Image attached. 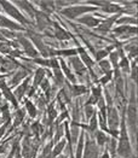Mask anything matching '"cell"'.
I'll return each instance as SVG.
<instances>
[{
	"label": "cell",
	"instance_id": "1f68e13d",
	"mask_svg": "<svg viewBox=\"0 0 138 158\" xmlns=\"http://www.w3.org/2000/svg\"><path fill=\"white\" fill-rule=\"evenodd\" d=\"M83 148H84V134H81L79 136V144H78V148H76V158H81Z\"/></svg>",
	"mask_w": 138,
	"mask_h": 158
},
{
	"label": "cell",
	"instance_id": "74e56055",
	"mask_svg": "<svg viewBox=\"0 0 138 158\" xmlns=\"http://www.w3.org/2000/svg\"><path fill=\"white\" fill-rule=\"evenodd\" d=\"M116 89H118V93L120 95H124V82L121 79L116 80Z\"/></svg>",
	"mask_w": 138,
	"mask_h": 158
},
{
	"label": "cell",
	"instance_id": "f907efd6",
	"mask_svg": "<svg viewBox=\"0 0 138 158\" xmlns=\"http://www.w3.org/2000/svg\"><path fill=\"white\" fill-rule=\"evenodd\" d=\"M132 80L133 81L137 80V66H136V64H133V66H132Z\"/></svg>",
	"mask_w": 138,
	"mask_h": 158
},
{
	"label": "cell",
	"instance_id": "d6a6232c",
	"mask_svg": "<svg viewBox=\"0 0 138 158\" xmlns=\"http://www.w3.org/2000/svg\"><path fill=\"white\" fill-rule=\"evenodd\" d=\"M52 144H47L44 148V153H42V158H52Z\"/></svg>",
	"mask_w": 138,
	"mask_h": 158
},
{
	"label": "cell",
	"instance_id": "91938a15",
	"mask_svg": "<svg viewBox=\"0 0 138 158\" xmlns=\"http://www.w3.org/2000/svg\"><path fill=\"white\" fill-rule=\"evenodd\" d=\"M4 60H5V59H2V58H1V57H0V63H2V62H4Z\"/></svg>",
	"mask_w": 138,
	"mask_h": 158
},
{
	"label": "cell",
	"instance_id": "7402d4cb",
	"mask_svg": "<svg viewBox=\"0 0 138 158\" xmlns=\"http://www.w3.org/2000/svg\"><path fill=\"white\" fill-rule=\"evenodd\" d=\"M39 5H40V7H41L42 10L47 13L52 12L54 11V7H55V5H54L52 1H40Z\"/></svg>",
	"mask_w": 138,
	"mask_h": 158
},
{
	"label": "cell",
	"instance_id": "6f0895ef",
	"mask_svg": "<svg viewBox=\"0 0 138 158\" xmlns=\"http://www.w3.org/2000/svg\"><path fill=\"white\" fill-rule=\"evenodd\" d=\"M2 152H5V146H0V153H2Z\"/></svg>",
	"mask_w": 138,
	"mask_h": 158
},
{
	"label": "cell",
	"instance_id": "5b68a950",
	"mask_svg": "<svg viewBox=\"0 0 138 158\" xmlns=\"http://www.w3.org/2000/svg\"><path fill=\"white\" fill-rule=\"evenodd\" d=\"M127 119H128V124L131 127V129L133 133H136V128H137V107L136 104L131 103L127 109Z\"/></svg>",
	"mask_w": 138,
	"mask_h": 158
},
{
	"label": "cell",
	"instance_id": "8fae6325",
	"mask_svg": "<svg viewBox=\"0 0 138 158\" xmlns=\"http://www.w3.org/2000/svg\"><path fill=\"white\" fill-rule=\"evenodd\" d=\"M0 27H5V28L12 29V30H23V28L21 26L16 24L12 21L7 19L6 17H4V16H1V15H0Z\"/></svg>",
	"mask_w": 138,
	"mask_h": 158
},
{
	"label": "cell",
	"instance_id": "2e32d148",
	"mask_svg": "<svg viewBox=\"0 0 138 158\" xmlns=\"http://www.w3.org/2000/svg\"><path fill=\"white\" fill-rule=\"evenodd\" d=\"M79 23L86 24L87 27H97L98 23H99V21L97 18H95V17H92V16H85V17L79 19Z\"/></svg>",
	"mask_w": 138,
	"mask_h": 158
},
{
	"label": "cell",
	"instance_id": "d6986e66",
	"mask_svg": "<svg viewBox=\"0 0 138 158\" xmlns=\"http://www.w3.org/2000/svg\"><path fill=\"white\" fill-rule=\"evenodd\" d=\"M28 74H29V71H26V70H24V71H18V73H16V74H15V76L11 79V86L17 85L21 80L24 79Z\"/></svg>",
	"mask_w": 138,
	"mask_h": 158
},
{
	"label": "cell",
	"instance_id": "6da1fadb",
	"mask_svg": "<svg viewBox=\"0 0 138 158\" xmlns=\"http://www.w3.org/2000/svg\"><path fill=\"white\" fill-rule=\"evenodd\" d=\"M118 153L124 158H128L131 156V146H130V141H128V138H127V133H126L124 122H123V128H121L120 143L118 146Z\"/></svg>",
	"mask_w": 138,
	"mask_h": 158
},
{
	"label": "cell",
	"instance_id": "603a6c76",
	"mask_svg": "<svg viewBox=\"0 0 138 158\" xmlns=\"http://www.w3.org/2000/svg\"><path fill=\"white\" fill-rule=\"evenodd\" d=\"M17 4H18L21 7H23L30 16H34L35 11H34V9H33V6H32L30 2H28V1H17Z\"/></svg>",
	"mask_w": 138,
	"mask_h": 158
},
{
	"label": "cell",
	"instance_id": "7a4b0ae2",
	"mask_svg": "<svg viewBox=\"0 0 138 158\" xmlns=\"http://www.w3.org/2000/svg\"><path fill=\"white\" fill-rule=\"evenodd\" d=\"M96 10V7H93V6H71V7H67V9H64L62 13L66 16V17H68L70 19H74V18H76L78 16H80V15H83V13H86V12H92V11H95Z\"/></svg>",
	"mask_w": 138,
	"mask_h": 158
},
{
	"label": "cell",
	"instance_id": "816d5d0a",
	"mask_svg": "<svg viewBox=\"0 0 138 158\" xmlns=\"http://www.w3.org/2000/svg\"><path fill=\"white\" fill-rule=\"evenodd\" d=\"M9 122H10V121H9ZM9 122H6L4 126H1V127H0V138L4 135V133H5L6 128H7V126H9Z\"/></svg>",
	"mask_w": 138,
	"mask_h": 158
},
{
	"label": "cell",
	"instance_id": "9c48e42d",
	"mask_svg": "<svg viewBox=\"0 0 138 158\" xmlns=\"http://www.w3.org/2000/svg\"><path fill=\"white\" fill-rule=\"evenodd\" d=\"M0 89H2V92H4V94H5L6 99H7V100H10V102H11V104H12L15 107H17V106H18V103H17L16 97L14 95V93L10 91V88L7 87V85H6V82H5L4 80H1V81H0Z\"/></svg>",
	"mask_w": 138,
	"mask_h": 158
},
{
	"label": "cell",
	"instance_id": "f35d334b",
	"mask_svg": "<svg viewBox=\"0 0 138 158\" xmlns=\"http://www.w3.org/2000/svg\"><path fill=\"white\" fill-rule=\"evenodd\" d=\"M40 86H41V88L45 91L46 95H47V98H49V94H50V83H49V81H47V80H42V82L40 83Z\"/></svg>",
	"mask_w": 138,
	"mask_h": 158
},
{
	"label": "cell",
	"instance_id": "d590c367",
	"mask_svg": "<svg viewBox=\"0 0 138 158\" xmlns=\"http://www.w3.org/2000/svg\"><path fill=\"white\" fill-rule=\"evenodd\" d=\"M0 111L2 112V117H4V121L5 122H7V121H10V112H9V109H7V106H2L1 109H0Z\"/></svg>",
	"mask_w": 138,
	"mask_h": 158
},
{
	"label": "cell",
	"instance_id": "ffe728a7",
	"mask_svg": "<svg viewBox=\"0 0 138 158\" xmlns=\"http://www.w3.org/2000/svg\"><path fill=\"white\" fill-rule=\"evenodd\" d=\"M44 76H45V70L44 69H38L37 70V73H35V77H34V87L33 88H35L38 85H40L42 82V80H44Z\"/></svg>",
	"mask_w": 138,
	"mask_h": 158
},
{
	"label": "cell",
	"instance_id": "f1b7e54d",
	"mask_svg": "<svg viewBox=\"0 0 138 158\" xmlns=\"http://www.w3.org/2000/svg\"><path fill=\"white\" fill-rule=\"evenodd\" d=\"M23 118H24V110H23V109H19V110L16 112L14 127H17L18 124H21V122H22V119Z\"/></svg>",
	"mask_w": 138,
	"mask_h": 158
},
{
	"label": "cell",
	"instance_id": "3957f363",
	"mask_svg": "<svg viewBox=\"0 0 138 158\" xmlns=\"http://www.w3.org/2000/svg\"><path fill=\"white\" fill-rule=\"evenodd\" d=\"M0 4H1V6L4 7V10L9 13L10 16H12L15 19H17L18 22L24 23V24H26V23H29V21H27V18L17 10L11 2H9V1H4V0H2V1H0Z\"/></svg>",
	"mask_w": 138,
	"mask_h": 158
},
{
	"label": "cell",
	"instance_id": "52a82bcc",
	"mask_svg": "<svg viewBox=\"0 0 138 158\" xmlns=\"http://www.w3.org/2000/svg\"><path fill=\"white\" fill-rule=\"evenodd\" d=\"M84 158H98V147L92 139H88L86 143Z\"/></svg>",
	"mask_w": 138,
	"mask_h": 158
},
{
	"label": "cell",
	"instance_id": "5bb4252c",
	"mask_svg": "<svg viewBox=\"0 0 138 158\" xmlns=\"http://www.w3.org/2000/svg\"><path fill=\"white\" fill-rule=\"evenodd\" d=\"M37 15V19H38V27H39V29H44L45 27H47L50 23H51V21L47 18V15L46 13H42V12H35Z\"/></svg>",
	"mask_w": 138,
	"mask_h": 158
},
{
	"label": "cell",
	"instance_id": "ba28073f",
	"mask_svg": "<svg viewBox=\"0 0 138 158\" xmlns=\"http://www.w3.org/2000/svg\"><path fill=\"white\" fill-rule=\"evenodd\" d=\"M18 41H19V44L24 47V51L27 53L29 57H32V58H37V56H38V52H37V50L33 47V45H32V42L30 41H28L24 36H22V35H19L18 36Z\"/></svg>",
	"mask_w": 138,
	"mask_h": 158
},
{
	"label": "cell",
	"instance_id": "60d3db41",
	"mask_svg": "<svg viewBox=\"0 0 138 158\" xmlns=\"http://www.w3.org/2000/svg\"><path fill=\"white\" fill-rule=\"evenodd\" d=\"M118 24H125V23H136V19L135 18H128V17H123L120 18L118 22Z\"/></svg>",
	"mask_w": 138,
	"mask_h": 158
},
{
	"label": "cell",
	"instance_id": "b9f144b4",
	"mask_svg": "<svg viewBox=\"0 0 138 158\" xmlns=\"http://www.w3.org/2000/svg\"><path fill=\"white\" fill-rule=\"evenodd\" d=\"M85 112H86V118H91V117L95 115V114H93V107L91 105H86Z\"/></svg>",
	"mask_w": 138,
	"mask_h": 158
},
{
	"label": "cell",
	"instance_id": "681fc988",
	"mask_svg": "<svg viewBox=\"0 0 138 158\" xmlns=\"http://www.w3.org/2000/svg\"><path fill=\"white\" fill-rule=\"evenodd\" d=\"M118 56H119V52H113L110 54V60L113 62L114 66L116 65V63H118Z\"/></svg>",
	"mask_w": 138,
	"mask_h": 158
},
{
	"label": "cell",
	"instance_id": "f5cc1de1",
	"mask_svg": "<svg viewBox=\"0 0 138 158\" xmlns=\"http://www.w3.org/2000/svg\"><path fill=\"white\" fill-rule=\"evenodd\" d=\"M50 66H52L54 69H57V68H58V62H57V59L52 58V59L50 60Z\"/></svg>",
	"mask_w": 138,
	"mask_h": 158
},
{
	"label": "cell",
	"instance_id": "44dd1931",
	"mask_svg": "<svg viewBox=\"0 0 138 158\" xmlns=\"http://www.w3.org/2000/svg\"><path fill=\"white\" fill-rule=\"evenodd\" d=\"M78 51L81 53V59L84 60V63L88 66V68H92L95 63H93V62H92V59H91V58H90V57H88V56L85 53V50H84V48H81V47H79V48H78Z\"/></svg>",
	"mask_w": 138,
	"mask_h": 158
},
{
	"label": "cell",
	"instance_id": "bcb514c9",
	"mask_svg": "<svg viewBox=\"0 0 138 158\" xmlns=\"http://www.w3.org/2000/svg\"><path fill=\"white\" fill-rule=\"evenodd\" d=\"M110 79H111V71H107V75L101 79V82H102L103 85H106V83H108V82L110 81Z\"/></svg>",
	"mask_w": 138,
	"mask_h": 158
},
{
	"label": "cell",
	"instance_id": "7dc6e473",
	"mask_svg": "<svg viewBox=\"0 0 138 158\" xmlns=\"http://www.w3.org/2000/svg\"><path fill=\"white\" fill-rule=\"evenodd\" d=\"M34 62H35V63H38V64H42V65L50 66V60H46V59H40V58H35V59H34Z\"/></svg>",
	"mask_w": 138,
	"mask_h": 158
},
{
	"label": "cell",
	"instance_id": "4dcf8cb0",
	"mask_svg": "<svg viewBox=\"0 0 138 158\" xmlns=\"http://www.w3.org/2000/svg\"><path fill=\"white\" fill-rule=\"evenodd\" d=\"M61 65H62V69H63L64 74L67 75V77H68L69 81H71V82H75V77H74V75L70 73V70H69L68 68H67L66 63H64V60H61Z\"/></svg>",
	"mask_w": 138,
	"mask_h": 158
},
{
	"label": "cell",
	"instance_id": "7bdbcfd3",
	"mask_svg": "<svg viewBox=\"0 0 138 158\" xmlns=\"http://www.w3.org/2000/svg\"><path fill=\"white\" fill-rule=\"evenodd\" d=\"M101 91H102V89H101L99 87H93V88H92V94H93L92 97H93L95 99H97V100L101 99V93H102Z\"/></svg>",
	"mask_w": 138,
	"mask_h": 158
},
{
	"label": "cell",
	"instance_id": "94428289",
	"mask_svg": "<svg viewBox=\"0 0 138 158\" xmlns=\"http://www.w3.org/2000/svg\"><path fill=\"white\" fill-rule=\"evenodd\" d=\"M61 158H66V157H64V156H62V157H61Z\"/></svg>",
	"mask_w": 138,
	"mask_h": 158
},
{
	"label": "cell",
	"instance_id": "7c38bea8",
	"mask_svg": "<svg viewBox=\"0 0 138 158\" xmlns=\"http://www.w3.org/2000/svg\"><path fill=\"white\" fill-rule=\"evenodd\" d=\"M70 63H71V65L74 66V69L76 70V73H78L79 75H83L84 73H85L86 68H85L83 62H81L76 56H74V57L70 58Z\"/></svg>",
	"mask_w": 138,
	"mask_h": 158
},
{
	"label": "cell",
	"instance_id": "4fadbf2b",
	"mask_svg": "<svg viewBox=\"0 0 138 158\" xmlns=\"http://www.w3.org/2000/svg\"><path fill=\"white\" fill-rule=\"evenodd\" d=\"M55 28H56V38L61 41H64V40H69L70 39V35L68 34V31L66 29H63L62 27L59 26L58 23H55Z\"/></svg>",
	"mask_w": 138,
	"mask_h": 158
},
{
	"label": "cell",
	"instance_id": "836d02e7",
	"mask_svg": "<svg viewBox=\"0 0 138 158\" xmlns=\"http://www.w3.org/2000/svg\"><path fill=\"white\" fill-rule=\"evenodd\" d=\"M87 92L86 87L85 86H74L73 87V94L74 95H81V94H85Z\"/></svg>",
	"mask_w": 138,
	"mask_h": 158
},
{
	"label": "cell",
	"instance_id": "f6af8a7d",
	"mask_svg": "<svg viewBox=\"0 0 138 158\" xmlns=\"http://www.w3.org/2000/svg\"><path fill=\"white\" fill-rule=\"evenodd\" d=\"M63 128H64V126H59V127H58V129H57V133H56V135H55V140H56V141H58V140L61 139V136H62V134H63Z\"/></svg>",
	"mask_w": 138,
	"mask_h": 158
},
{
	"label": "cell",
	"instance_id": "277c9868",
	"mask_svg": "<svg viewBox=\"0 0 138 158\" xmlns=\"http://www.w3.org/2000/svg\"><path fill=\"white\" fill-rule=\"evenodd\" d=\"M108 121H109V132L113 135H118L119 132L116 131L118 126H119V115H118V111L114 109V107H109V111H108Z\"/></svg>",
	"mask_w": 138,
	"mask_h": 158
},
{
	"label": "cell",
	"instance_id": "e575fe53",
	"mask_svg": "<svg viewBox=\"0 0 138 158\" xmlns=\"http://www.w3.org/2000/svg\"><path fill=\"white\" fill-rule=\"evenodd\" d=\"M107 54H108V50H101V51H98V52H95L96 60L101 62V60H102L104 57H107Z\"/></svg>",
	"mask_w": 138,
	"mask_h": 158
},
{
	"label": "cell",
	"instance_id": "ab89813d",
	"mask_svg": "<svg viewBox=\"0 0 138 158\" xmlns=\"http://www.w3.org/2000/svg\"><path fill=\"white\" fill-rule=\"evenodd\" d=\"M99 66H101V69L103 70V71H110V64H109V62H107V60H101L99 62Z\"/></svg>",
	"mask_w": 138,
	"mask_h": 158
},
{
	"label": "cell",
	"instance_id": "30bf717a",
	"mask_svg": "<svg viewBox=\"0 0 138 158\" xmlns=\"http://www.w3.org/2000/svg\"><path fill=\"white\" fill-rule=\"evenodd\" d=\"M119 16V13L116 15V16H113L110 18H108V19H106L101 26L97 28V31H99V33H107V31H109V29L111 28L113 26V23L116 21V17Z\"/></svg>",
	"mask_w": 138,
	"mask_h": 158
},
{
	"label": "cell",
	"instance_id": "9a60e30c",
	"mask_svg": "<svg viewBox=\"0 0 138 158\" xmlns=\"http://www.w3.org/2000/svg\"><path fill=\"white\" fill-rule=\"evenodd\" d=\"M136 31H137V28L136 27H130V26H121V27H118V28H115V30H114V33L115 34H119V35H121V34H126V33H128V34H136Z\"/></svg>",
	"mask_w": 138,
	"mask_h": 158
},
{
	"label": "cell",
	"instance_id": "d4e9b609",
	"mask_svg": "<svg viewBox=\"0 0 138 158\" xmlns=\"http://www.w3.org/2000/svg\"><path fill=\"white\" fill-rule=\"evenodd\" d=\"M26 107H27L29 116L34 118V117L37 116V114H38V112H37V107L34 106V104H33L32 102H29V100H27V102H26Z\"/></svg>",
	"mask_w": 138,
	"mask_h": 158
},
{
	"label": "cell",
	"instance_id": "8d00e7d4",
	"mask_svg": "<svg viewBox=\"0 0 138 158\" xmlns=\"http://www.w3.org/2000/svg\"><path fill=\"white\" fill-rule=\"evenodd\" d=\"M88 129H90V132H95L97 129V118H96V115H93L92 117H91V121H90V127H88Z\"/></svg>",
	"mask_w": 138,
	"mask_h": 158
},
{
	"label": "cell",
	"instance_id": "be15d7a7",
	"mask_svg": "<svg viewBox=\"0 0 138 158\" xmlns=\"http://www.w3.org/2000/svg\"><path fill=\"white\" fill-rule=\"evenodd\" d=\"M0 124H1V121H0Z\"/></svg>",
	"mask_w": 138,
	"mask_h": 158
},
{
	"label": "cell",
	"instance_id": "db71d44e",
	"mask_svg": "<svg viewBox=\"0 0 138 158\" xmlns=\"http://www.w3.org/2000/svg\"><path fill=\"white\" fill-rule=\"evenodd\" d=\"M0 33H2L5 36H9V38H14V36H16L14 33H11V31H7V30H1Z\"/></svg>",
	"mask_w": 138,
	"mask_h": 158
},
{
	"label": "cell",
	"instance_id": "e7e4bbea",
	"mask_svg": "<svg viewBox=\"0 0 138 158\" xmlns=\"http://www.w3.org/2000/svg\"><path fill=\"white\" fill-rule=\"evenodd\" d=\"M0 114H1V111H0Z\"/></svg>",
	"mask_w": 138,
	"mask_h": 158
},
{
	"label": "cell",
	"instance_id": "6125c7cd",
	"mask_svg": "<svg viewBox=\"0 0 138 158\" xmlns=\"http://www.w3.org/2000/svg\"><path fill=\"white\" fill-rule=\"evenodd\" d=\"M70 158H74V157H73V156H70Z\"/></svg>",
	"mask_w": 138,
	"mask_h": 158
},
{
	"label": "cell",
	"instance_id": "f546056e",
	"mask_svg": "<svg viewBox=\"0 0 138 158\" xmlns=\"http://www.w3.org/2000/svg\"><path fill=\"white\" fill-rule=\"evenodd\" d=\"M66 145V141L64 140H62V141H59L57 145L55 146V148H54V151H52V157H57L61 152H62V150H63V147Z\"/></svg>",
	"mask_w": 138,
	"mask_h": 158
},
{
	"label": "cell",
	"instance_id": "cb8c5ba5",
	"mask_svg": "<svg viewBox=\"0 0 138 158\" xmlns=\"http://www.w3.org/2000/svg\"><path fill=\"white\" fill-rule=\"evenodd\" d=\"M78 123L73 122L71 123V136H70V141L71 143H76V138L79 136V129H78Z\"/></svg>",
	"mask_w": 138,
	"mask_h": 158
},
{
	"label": "cell",
	"instance_id": "ee69618b",
	"mask_svg": "<svg viewBox=\"0 0 138 158\" xmlns=\"http://www.w3.org/2000/svg\"><path fill=\"white\" fill-rule=\"evenodd\" d=\"M23 157L30 158V147L27 145V143L23 145Z\"/></svg>",
	"mask_w": 138,
	"mask_h": 158
},
{
	"label": "cell",
	"instance_id": "680465c9",
	"mask_svg": "<svg viewBox=\"0 0 138 158\" xmlns=\"http://www.w3.org/2000/svg\"><path fill=\"white\" fill-rule=\"evenodd\" d=\"M103 158H109V156H108V153H104V156H103Z\"/></svg>",
	"mask_w": 138,
	"mask_h": 158
},
{
	"label": "cell",
	"instance_id": "83f0119b",
	"mask_svg": "<svg viewBox=\"0 0 138 158\" xmlns=\"http://www.w3.org/2000/svg\"><path fill=\"white\" fill-rule=\"evenodd\" d=\"M96 139H97L98 145H101V146H103L104 144H107V141H108V138L106 136V134H104L103 132H97Z\"/></svg>",
	"mask_w": 138,
	"mask_h": 158
},
{
	"label": "cell",
	"instance_id": "ac0fdd59",
	"mask_svg": "<svg viewBox=\"0 0 138 158\" xmlns=\"http://www.w3.org/2000/svg\"><path fill=\"white\" fill-rule=\"evenodd\" d=\"M28 81H29V79L26 80V81H24L21 86H18V87H17V89L15 91V94H16V97H17V99H18V100H21V99H22V97L24 95V93L27 92Z\"/></svg>",
	"mask_w": 138,
	"mask_h": 158
},
{
	"label": "cell",
	"instance_id": "484cf974",
	"mask_svg": "<svg viewBox=\"0 0 138 158\" xmlns=\"http://www.w3.org/2000/svg\"><path fill=\"white\" fill-rule=\"evenodd\" d=\"M54 75H55V79H56V85L61 86V85L63 83V81H64V77H63V74H62V71L59 70V68L54 69Z\"/></svg>",
	"mask_w": 138,
	"mask_h": 158
},
{
	"label": "cell",
	"instance_id": "11a10c76",
	"mask_svg": "<svg viewBox=\"0 0 138 158\" xmlns=\"http://www.w3.org/2000/svg\"><path fill=\"white\" fill-rule=\"evenodd\" d=\"M110 150H111L113 156H115V140H114V139L110 140Z\"/></svg>",
	"mask_w": 138,
	"mask_h": 158
},
{
	"label": "cell",
	"instance_id": "e0dca14e",
	"mask_svg": "<svg viewBox=\"0 0 138 158\" xmlns=\"http://www.w3.org/2000/svg\"><path fill=\"white\" fill-rule=\"evenodd\" d=\"M102 10L107 13H115V12L121 11V7H120L119 5H116V4H111V2L108 1V2L102 7Z\"/></svg>",
	"mask_w": 138,
	"mask_h": 158
},
{
	"label": "cell",
	"instance_id": "4316f807",
	"mask_svg": "<svg viewBox=\"0 0 138 158\" xmlns=\"http://www.w3.org/2000/svg\"><path fill=\"white\" fill-rule=\"evenodd\" d=\"M47 114H49V122H47V124H51V122L57 117V111H56L55 107H54V104H51V105L49 106Z\"/></svg>",
	"mask_w": 138,
	"mask_h": 158
},
{
	"label": "cell",
	"instance_id": "c3c4849f",
	"mask_svg": "<svg viewBox=\"0 0 138 158\" xmlns=\"http://www.w3.org/2000/svg\"><path fill=\"white\" fill-rule=\"evenodd\" d=\"M120 66H121L124 70L128 71V60H127L125 57H123V60H121V63H120Z\"/></svg>",
	"mask_w": 138,
	"mask_h": 158
},
{
	"label": "cell",
	"instance_id": "9f6ffc18",
	"mask_svg": "<svg viewBox=\"0 0 138 158\" xmlns=\"http://www.w3.org/2000/svg\"><path fill=\"white\" fill-rule=\"evenodd\" d=\"M32 128H33V132L35 133V134H38V133L40 132V126H39L38 123H34Z\"/></svg>",
	"mask_w": 138,
	"mask_h": 158
},
{
	"label": "cell",
	"instance_id": "8992f818",
	"mask_svg": "<svg viewBox=\"0 0 138 158\" xmlns=\"http://www.w3.org/2000/svg\"><path fill=\"white\" fill-rule=\"evenodd\" d=\"M29 36H30V39L32 41L34 42V45L38 47V50L42 53V56L44 57H47V54H49V51H50V48L42 42L41 38H40V35H37V34H34V33H32V31H29Z\"/></svg>",
	"mask_w": 138,
	"mask_h": 158
}]
</instances>
